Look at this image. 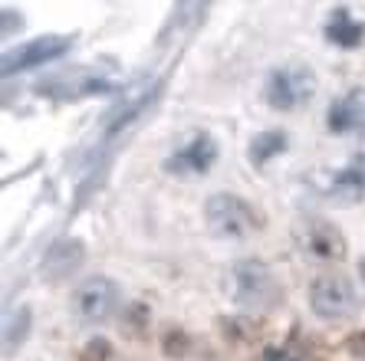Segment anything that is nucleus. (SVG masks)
Wrapping results in <instances>:
<instances>
[{
    "label": "nucleus",
    "instance_id": "obj_15",
    "mask_svg": "<svg viewBox=\"0 0 365 361\" xmlns=\"http://www.w3.org/2000/svg\"><path fill=\"white\" fill-rule=\"evenodd\" d=\"M280 152H287V135L277 132V128H270V132L254 135V142H250V148H247V158H250L254 168H264L267 161L277 158Z\"/></svg>",
    "mask_w": 365,
    "mask_h": 361
},
{
    "label": "nucleus",
    "instance_id": "obj_3",
    "mask_svg": "<svg viewBox=\"0 0 365 361\" xmlns=\"http://www.w3.org/2000/svg\"><path fill=\"white\" fill-rule=\"evenodd\" d=\"M267 105L277 112H297L316 95V73L303 63H283L267 76Z\"/></svg>",
    "mask_w": 365,
    "mask_h": 361
},
{
    "label": "nucleus",
    "instance_id": "obj_8",
    "mask_svg": "<svg viewBox=\"0 0 365 361\" xmlns=\"http://www.w3.org/2000/svg\"><path fill=\"white\" fill-rule=\"evenodd\" d=\"M316 191L332 204H359L365 197V158L356 155L336 171H319L313 174Z\"/></svg>",
    "mask_w": 365,
    "mask_h": 361
},
{
    "label": "nucleus",
    "instance_id": "obj_11",
    "mask_svg": "<svg viewBox=\"0 0 365 361\" xmlns=\"http://www.w3.org/2000/svg\"><path fill=\"white\" fill-rule=\"evenodd\" d=\"M326 128L332 135H365V89H352L332 102Z\"/></svg>",
    "mask_w": 365,
    "mask_h": 361
},
{
    "label": "nucleus",
    "instance_id": "obj_6",
    "mask_svg": "<svg viewBox=\"0 0 365 361\" xmlns=\"http://www.w3.org/2000/svg\"><path fill=\"white\" fill-rule=\"evenodd\" d=\"M217 164V142L207 132H191L178 142V148L165 158V171L178 177H197Z\"/></svg>",
    "mask_w": 365,
    "mask_h": 361
},
{
    "label": "nucleus",
    "instance_id": "obj_2",
    "mask_svg": "<svg viewBox=\"0 0 365 361\" xmlns=\"http://www.w3.org/2000/svg\"><path fill=\"white\" fill-rule=\"evenodd\" d=\"M204 220L217 240H230V244H240L257 230L254 207L237 194H211L204 204Z\"/></svg>",
    "mask_w": 365,
    "mask_h": 361
},
{
    "label": "nucleus",
    "instance_id": "obj_5",
    "mask_svg": "<svg viewBox=\"0 0 365 361\" xmlns=\"http://www.w3.org/2000/svg\"><path fill=\"white\" fill-rule=\"evenodd\" d=\"M162 83H165L162 76H152V79H138L135 85H128L125 95L119 99V105H112L106 122H102V138H115V135L125 132L142 112H148V105L162 93Z\"/></svg>",
    "mask_w": 365,
    "mask_h": 361
},
{
    "label": "nucleus",
    "instance_id": "obj_9",
    "mask_svg": "<svg viewBox=\"0 0 365 361\" xmlns=\"http://www.w3.org/2000/svg\"><path fill=\"white\" fill-rule=\"evenodd\" d=\"M69 46H73V36H56V33L36 36V40L24 43V46H17V50L4 53V76L46 66V63H53V59H60L63 53H69Z\"/></svg>",
    "mask_w": 365,
    "mask_h": 361
},
{
    "label": "nucleus",
    "instance_id": "obj_14",
    "mask_svg": "<svg viewBox=\"0 0 365 361\" xmlns=\"http://www.w3.org/2000/svg\"><path fill=\"white\" fill-rule=\"evenodd\" d=\"M326 40L336 43V46L352 50V46H359V43L365 40V23L352 20V14H349L346 7H336L332 10V17H329V23H326Z\"/></svg>",
    "mask_w": 365,
    "mask_h": 361
},
{
    "label": "nucleus",
    "instance_id": "obj_12",
    "mask_svg": "<svg viewBox=\"0 0 365 361\" xmlns=\"http://www.w3.org/2000/svg\"><path fill=\"white\" fill-rule=\"evenodd\" d=\"M112 83L89 73H73V76H53L36 85V95H53V99H83V95H102L109 93Z\"/></svg>",
    "mask_w": 365,
    "mask_h": 361
},
{
    "label": "nucleus",
    "instance_id": "obj_1",
    "mask_svg": "<svg viewBox=\"0 0 365 361\" xmlns=\"http://www.w3.org/2000/svg\"><path fill=\"white\" fill-rule=\"evenodd\" d=\"M230 299L247 312H267L280 299V283L264 260H240L230 269Z\"/></svg>",
    "mask_w": 365,
    "mask_h": 361
},
{
    "label": "nucleus",
    "instance_id": "obj_7",
    "mask_svg": "<svg viewBox=\"0 0 365 361\" xmlns=\"http://www.w3.org/2000/svg\"><path fill=\"white\" fill-rule=\"evenodd\" d=\"M119 299H122V289L115 279L93 276L76 289V295H73V312H76L79 322L96 325V322H106L112 312L119 309Z\"/></svg>",
    "mask_w": 365,
    "mask_h": 361
},
{
    "label": "nucleus",
    "instance_id": "obj_19",
    "mask_svg": "<svg viewBox=\"0 0 365 361\" xmlns=\"http://www.w3.org/2000/svg\"><path fill=\"white\" fill-rule=\"evenodd\" d=\"M349 352L356 355L359 361H365V332H359L356 338H349Z\"/></svg>",
    "mask_w": 365,
    "mask_h": 361
},
{
    "label": "nucleus",
    "instance_id": "obj_16",
    "mask_svg": "<svg viewBox=\"0 0 365 361\" xmlns=\"http://www.w3.org/2000/svg\"><path fill=\"white\" fill-rule=\"evenodd\" d=\"M26 332H30V309L20 305L14 315H7V325H4V348L14 352V348L26 338Z\"/></svg>",
    "mask_w": 365,
    "mask_h": 361
},
{
    "label": "nucleus",
    "instance_id": "obj_17",
    "mask_svg": "<svg viewBox=\"0 0 365 361\" xmlns=\"http://www.w3.org/2000/svg\"><path fill=\"white\" fill-rule=\"evenodd\" d=\"M112 358V345L106 338H93V342H86L83 348V361H109Z\"/></svg>",
    "mask_w": 365,
    "mask_h": 361
},
{
    "label": "nucleus",
    "instance_id": "obj_18",
    "mask_svg": "<svg viewBox=\"0 0 365 361\" xmlns=\"http://www.w3.org/2000/svg\"><path fill=\"white\" fill-rule=\"evenodd\" d=\"M264 361H299V355L289 345H283V348H267Z\"/></svg>",
    "mask_w": 365,
    "mask_h": 361
},
{
    "label": "nucleus",
    "instance_id": "obj_13",
    "mask_svg": "<svg viewBox=\"0 0 365 361\" xmlns=\"http://www.w3.org/2000/svg\"><path fill=\"white\" fill-rule=\"evenodd\" d=\"M86 260V246L79 240H60L53 244L50 253L43 256V276L56 283V279H66L69 273H76Z\"/></svg>",
    "mask_w": 365,
    "mask_h": 361
},
{
    "label": "nucleus",
    "instance_id": "obj_10",
    "mask_svg": "<svg viewBox=\"0 0 365 361\" xmlns=\"http://www.w3.org/2000/svg\"><path fill=\"white\" fill-rule=\"evenodd\" d=\"M297 244H299V250H306L309 256H316V260H323V263H339L349 250L342 230L323 217L303 220L297 227Z\"/></svg>",
    "mask_w": 365,
    "mask_h": 361
},
{
    "label": "nucleus",
    "instance_id": "obj_4",
    "mask_svg": "<svg viewBox=\"0 0 365 361\" xmlns=\"http://www.w3.org/2000/svg\"><path fill=\"white\" fill-rule=\"evenodd\" d=\"M309 305L319 319H349L359 309V293L342 273H323L309 286Z\"/></svg>",
    "mask_w": 365,
    "mask_h": 361
}]
</instances>
